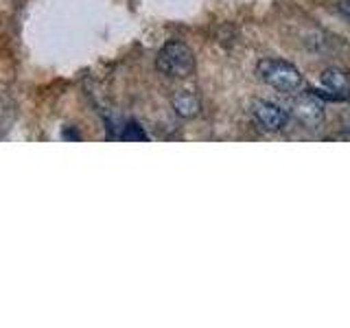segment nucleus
Masks as SVG:
<instances>
[{"label": "nucleus", "instance_id": "obj_1", "mask_svg": "<svg viewBox=\"0 0 350 328\" xmlns=\"http://www.w3.org/2000/svg\"><path fill=\"white\" fill-rule=\"evenodd\" d=\"M256 72L262 83H267L269 87H273V90H278L282 94H295L304 83L300 70L295 68L293 64L284 59H276V57L260 59L256 66Z\"/></svg>", "mask_w": 350, "mask_h": 328}, {"label": "nucleus", "instance_id": "obj_2", "mask_svg": "<svg viewBox=\"0 0 350 328\" xmlns=\"http://www.w3.org/2000/svg\"><path fill=\"white\" fill-rule=\"evenodd\" d=\"M156 68L171 79H186L195 72V53L184 42H167L156 57Z\"/></svg>", "mask_w": 350, "mask_h": 328}, {"label": "nucleus", "instance_id": "obj_3", "mask_svg": "<svg viewBox=\"0 0 350 328\" xmlns=\"http://www.w3.org/2000/svg\"><path fill=\"white\" fill-rule=\"evenodd\" d=\"M291 114L300 120L304 127L315 129L324 123L326 109L317 94H295L291 98Z\"/></svg>", "mask_w": 350, "mask_h": 328}, {"label": "nucleus", "instance_id": "obj_4", "mask_svg": "<svg viewBox=\"0 0 350 328\" xmlns=\"http://www.w3.org/2000/svg\"><path fill=\"white\" fill-rule=\"evenodd\" d=\"M250 112L265 131H280L289 120V114L280 105L265 101V98H254L250 105Z\"/></svg>", "mask_w": 350, "mask_h": 328}, {"label": "nucleus", "instance_id": "obj_5", "mask_svg": "<svg viewBox=\"0 0 350 328\" xmlns=\"http://www.w3.org/2000/svg\"><path fill=\"white\" fill-rule=\"evenodd\" d=\"M320 87L331 101H350V77L339 68H326L320 74Z\"/></svg>", "mask_w": 350, "mask_h": 328}, {"label": "nucleus", "instance_id": "obj_6", "mask_svg": "<svg viewBox=\"0 0 350 328\" xmlns=\"http://www.w3.org/2000/svg\"><path fill=\"white\" fill-rule=\"evenodd\" d=\"M171 103L180 118H195L202 112V98L193 90H178L171 96Z\"/></svg>", "mask_w": 350, "mask_h": 328}, {"label": "nucleus", "instance_id": "obj_7", "mask_svg": "<svg viewBox=\"0 0 350 328\" xmlns=\"http://www.w3.org/2000/svg\"><path fill=\"white\" fill-rule=\"evenodd\" d=\"M120 140H127V142H145L147 140V134L145 129H142L138 123H127L123 134H120Z\"/></svg>", "mask_w": 350, "mask_h": 328}, {"label": "nucleus", "instance_id": "obj_8", "mask_svg": "<svg viewBox=\"0 0 350 328\" xmlns=\"http://www.w3.org/2000/svg\"><path fill=\"white\" fill-rule=\"evenodd\" d=\"M339 11L344 14V18L350 20V0H342V5H339Z\"/></svg>", "mask_w": 350, "mask_h": 328}]
</instances>
